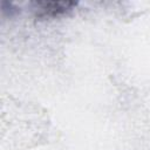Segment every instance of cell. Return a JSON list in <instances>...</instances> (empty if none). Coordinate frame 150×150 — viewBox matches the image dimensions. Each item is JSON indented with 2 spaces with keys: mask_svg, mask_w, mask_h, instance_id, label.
Instances as JSON below:
<instances>
[{
  "mask_svg": "<svg viewBox=\"0 0 150 150\" xmlns=\"http://www.w3.org/2000/svg\"><path fill=\"white\" fill-rule=\"evenodd\" d=\"M75 2L70 1H49V2H35L36 8L39 9L41 16H54L61 13H64L69 11L73 6H75Z\"/></svg>",
  "mask_w": 150,
  "mask_h": 150,
  "instance_id": "cell-1",
  "label": "cell"
}]
</instances>
